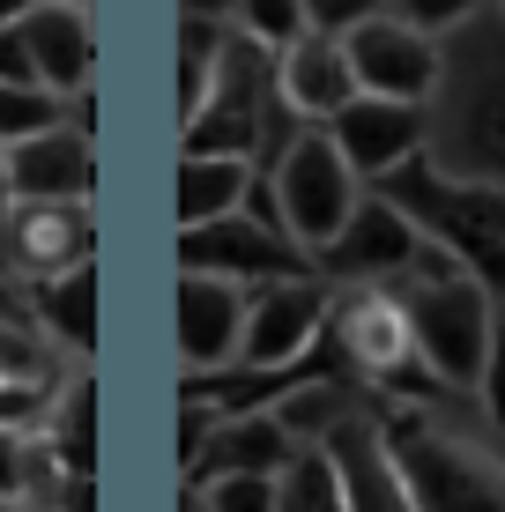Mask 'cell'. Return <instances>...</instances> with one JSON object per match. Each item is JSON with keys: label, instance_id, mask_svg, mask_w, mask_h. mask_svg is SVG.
<instances>
[{"label": "cell", "instance_id": "16", "mask_svg": "<svg viewBox=\"0 0 505 512\" xmlns=\"http://www.w3.org/2000/svg\"><path fill=\"white\" fill-rule=\"evenodd\" d=\"M350 97H357V82H350V60H342V38L298 30V38L275 52V104H283L298 127H327Z\"/></svg>", "mask_w": 505, "mask_h": 512}, {"label": "cell", "instance_id": "31", "mask_svg": "<svg viewBox=\"0 0 505 512\" xmlns=\"http://www.w3.org/2000/svg\"><path fill=\"white\" fill-rule=\"evenodd\" d=\"M387 0H305V30H327V38H342L350 23H364V15H379Z\"/></svg>", "mask_w": 505, "mask_h": 512}, {"label": "cell", "instance_id": "26", "mask_svg": "<svg viewBox=\"0 0 505 512\" xmlns=\"http://www.w3.org/2000/svg\"><path fill=\"white\" fill-rule=\"evenodd\" d=\"M52 119H67V104L52 90H38V82H0V149L23 141V134H45Z\"/></svg>", "mask_w": 505, "mask_h": 512}, {"label": "cell", "instance_id": "30", "mask_svg": "<svg viewBox=\"0 0 505 512\" xmlns=\"http://www.w3.org/2000/svg\"><path fill=\"white\" fill-rule=\"evenodd\" d=\"M402 23H416V30H431V38H446V30H461L468 15L483 8V0H387Z\"/></svg>", "mask_w": 505, "mask_h": 512}, {"label": "cell", "instance_id": "1", "mask_svg": "<svg viewBox=\"0 0 505 512\" xmlns=\"http://www.w3.org/2000/svg\"><path fill=\"white\" fill-rule=\"evenodd\" d=\"M439 45H446V67H439V90H431L424 156L454 179L505 186V15L483 0Z\"/></svg>", "mask_w": 505, "mask_h": 512}, {"label": "cell", "instance_id": "17", "mask_svg": "<svg viewBox=\"0 0 505 512\" xmlns=\"http://www.w3.org/2000/svg\"><path fill=\"white\" fill-rule=\"evenodd\" d=\"M90 179H97V149L67 119H52L45 134L8 141V193L15 201H90Z\"/></svg>", "mask_w": 505, "mask_h": 512}, {"label": "cell", "instance_id": "10", "mask_svg": "<svg viewBox=\"0 0 505 512\" xmlns=\"http://www.w3.org/2000/svg\"><path fill=\"white\" fill-rule=\"evenodd\" d=\"M416 253H424L416 223L379 186H364V201L350 208V223L335 231V245L312 253V275H320L327 290H350V282H394V275L416 268Z\"/></svg>", "mask_w": 505, "mask_h": 512}, {"label": "cell", "instance_id": "8", "mask_svg": "<svg viewBox=\"0 0 505 512\" xmlns=\"http://www.w3.org/2000/svg\"><path fill=\"white\" fill-rule=\"evenodd\" d=\"M320 342L342 349V364L364 379V386H416L424 364H416V342H409V312L387 282H350V290L327 297V334ZM431 386V379H424Z\"/></svg>", "mask_w": 505, "mask_h": 512}, {"label": "cell", "instance_id": "25", "mask_svg": "<svg viewBox=\"0 0 505 512\" xmlns=\"http://www.w3.org/2000/svg\"><path fill=\"white\" fill-rule=\"evenodd\" d=\"M223 23L238 38H253L260 52H283L305 30V0H223Z\"/></svg>", "mask_w": 505, "mask_h": 512}, {"label": "cell", "instance_id": "14", "mask_svg": "<svg viewBox=\"0 0 505 512\" xmlns=\"http://www.w3.org/2000/svg\"><path fill=\"white\" fill-rule=\"evenodd\" d=\"M327 468H335V490H342V512H409L402 498V475H394V453H387V423L379 409H350L335 431L320 438Z\"/></svg>", "mask_w": 505, "mask_h": 512}, {"label": "cell", "instance_id": "11", "mask_svg": "<svg viewBox=\"0 0 505 512\" xmlns=\"http://www.w3.org/2000/svg\"><path fill=\"white\" fill-rule=\"evenodd\" d=\"M97 260V223L90 201H15L8 208V238H0V275H15L23 290Z\"/></svg>", "mask_w": 505, "mask_h": 512}, {"label": "cell", "instance_id": "33", "mask_svg": "<svg viewBox=\"0 0 505 512\" xmlns=\"http://www.w3.org/2000/svg\"><path fill=\"white\" fill-rule=\"evenodd\" d=\"M8 208H15V193H8V149H0V238H8Z\"/></svg>", "mask_w": 505, "mask_h": 512}, {"label": "cell", "instance_id": "2", "mask_svg": "<svg viewBox=\"0 0 505 512\" xmlns=\"http://www.w3.org/2000/svg\"><path fill=\"white\" fill-rule=\"evenodd\" d=\"M409 312V342H416V364L439 394H468L483 372V342H491V320H498V290L476 282L454 253L424 245L409 275L387 282Z\"/></svg>", "mask_w": 505, "mask_h": 512}, {"label": "cell", "instance_id": "23", "mask_svg": "<svg viewBox=\"0 0 505 512\" xmlns=\"http://www.w3.org/2000/svg\"><path fill=\"white\" fill-rule=\"evenodd\" d=\"M223 38H231V23H223V15H179V119L201 112Z\"/></svg>", "mask_w": 505, "mask_h": 512}, {"label": "cell", "instance_id": "21", "mask_svg": "<svg viewBox=\"0 0 505 512\" xmlns=\"http://www.w3.org/2000/svg\"><path fill=\"white\" fill-rule=\"evenodd\" d=\"M246 193H253V164L246 156H179V231L246 208Z\"/></svg>", "mask_w": 505, "mask_h": 512}, {"label": "cell", "instance_id": "39", "mask_svg": "<svg viewBox=\"0 0 505 512\" xmlns=\"http://www.w3.org/2000/svg\"><path fill=\"white\" fill-rule=\"evenodd\" d=\"M82 8H90V0H82Z\"/></svg>", "mask_w": 505, "mask_h": 512}, {"label": "cell", "instance_id": "19", "mask_svg": "<svg viewBox=\"0 0 505 512\" xmlns=\"http://www.w3.org/2000/svg\"><path fill=\"white\" fill-rule=\"evenodd\" d=\"M290 461H298V438L275 423V409H223L201 446L194 483L201 475H283Z\"/></svg>", "mask_w": 505, "mask_h": 512}, {"label": "cell", "instance_id": "22", "mask_svg": "<svg viewBox=\"0 0 505 512\" xmlns=\"http://www.w3.org/2000/svg\"><path fill=\"white\" fill-rule=\"evenodd\" d=\"M268 409H275V423H283L298 446H320L350 409H364V386L357 379H298L290 394H275Z\"/></svg>", "mask_w": 505, "mask_h": 512}, {"label": "cell", "instance_id": "4", "mask_svg": "<svg viewBox=\"0 0 505 512\" xmlns=\"http://www.w3.org/2000/svg\"><path fill=\"white\" fill-rule=\"evenodd\" d=\"M379 193L416 223V238H424V245L454 253L476 282L505 290V186L454 179V171H439L424 149H416L409 164H394L387 179H379Z\"/></svg>", "mask_w": 505, "mask_h": 512}, {"label": "cell", "instance_id": "24", "mask_svg": "<svg viewBox=\"0 0 505 512\" xmlns=\"http://www.w3.org/2000/svg\"><path fill=\"white\" fill-rule=\"evenodd\" d=\"M275 512H342L335 468H327L320 446H298V461L275 475Z\"/></svg>", "mask_w": 505, "mask_h": 512}, {"label": "cell", "instance_id": "27", "mask_svg": "<svg viewBox=\"0 0 505 512\" xmlns=\"http://www.w3.org/2000/svg\"><path fill=\"white\" fill-rule=\"evenodd\" d=\"M476 409L491 423V438H505V297H498V320H491V342H483V372H476Z\"/></svg>", "mask_w": 505, "mask_h": 512}, {"label": "cell", "instance_id": "15", "mask_svg": "<svg viewBox=\"0 0 505 512\" xmlns=\"http://www.w3.org/2000/svg\"><path fill=\"white\" fill-rule=\"evenodd\" d=\"M238 320H246V290L223 275L179 268V372L216 379L238 364Z\"/></svg>", "mask_w": 505, "mask_h": 512}, {"label": "cell", "instance_id": "7", "mask_svg": "<svg viewBox=\"0 0 505 512\" xmlns=\"http://www.w3.org/2000/svg\"><path fill=\"white\" fill-rule=\"evenodd\" d=\"M327 282L320 275H275L246 290V320H238V364L246 379H283L320 349L327 334Z\"/></svg>", "mask_w": 505, "mask_h": 512}, {"label": "cell", "instance_id": "5", "mask_svg": "<svg viewBox=\"0 0 505 512\" xmlns=\"http://www.w3.org/2000/svg\"><path fill=\"white\" fill-rule=\"evenodd\" d=\"M268 201H275V223H283V238L298 245V253H327L335 231L350 223V208L364 201V179L350 164H342V149L327 141V127H298L283 141V149L268 156Z\"/></svg>", "mask_w": 505, "mask_h": 512}, {"label": "cell", "instance_id": "29", "mask_svg": "<svg viewBox=\"0 0 505 512\" xmlns=\"http://www.w3.org/2000/svg\"><path fill=\"white\" fill-rule=\"evenodd\" d=\"M216 401L201 394V386H186V401H179V475L194 483V468H201V446H208V431H216Z\"/></svg>", "mask_w": 505, "mask_h": 512}, {"label": "cell", "instance_id": "38", "mask_svg": "<svg viewBox=\"0 0 505 512\" xmlns=\"http://www.w3.org/2000/svg\"><path fill=\"white\" fill-rule=\"evenodd\" d=\"M491 8H498V15H505V0H491Z\"/></svg>", "mask_w": 505, "mask_h": 512}, {"label": "cell", "instance_id": "20", "mask_svg": "<svg viewBox=\"0 0 505 512\" xmlns=\"http://www.w3.org/2000/svg\"><path fill=\"white\" fill-rule=\"evenodd\" d=\"M30 305H38L45 342L60 349L67 364H90V349H97V260H82V268L38 282V290H30Z\"/></svg>", "mask_w": 505, "mask_h": 512}, {"label": "cell", "instance_id": "35", "mask_svg": "<svg viewBox=\"0 0 505 512\" xmlns=\"http://www.w3.org/2000/svg\"><path fill=\"white\" fill-rule=\"evenodd\" d=\"M0 512H60V505H38V498H15V505H0Z\"/></svg>", "mask_w": 505, "mask_h": 512}, {"label": "cell", "instance_id": "12", "mask_svg": "<svg viewBox=\"0 0 505 512\" xmlns=\"http://www.w3.org/2000/svg\"><path fill=\"white\" fill-rule=\"evenodd\" d=\"M327 141L342 149V164L357 171L364 186H379L394 164H409L431 141V104H394V97H350L335 119H327Z\"/></svg>", "mask_w": 505, "mask_h": 512}, {"label": "cell", "instance_id": "6", "mask_svg": "<svg viewBox=\"0 0 505 512\" xmlns=\"http://www.w3.org/2000/svg\"><path fill=\"white\" fill-rule=\"evenodd\" d=\"M179 268L223 275V282H238V290H246V282H275V275H312V260L283 238L275 201H268V186H260V171H253L246 208L208 216V223H186V231H179Z\"/></svg>", "mask_w": 505, "mask_h": 512}, {"label": "cell", "instance_id": "32", "mask_svg": "<svg viewBox=\"0 0 505 512\" xmlns=\"http://www.w3.org/2000/svg\"><path fill=\"white\" fill-rule=\"evenodd\" d=\"M23 438L30 431H8V423H0V505L23 498Z\"/></svg>", "mask_w": 505, "mask_h": 512}, {"label": "cell", "instance_id": "36", "mask_svg": "<svg viewBox=\"0 0 505 512\" xmlns=\"http://www.w3.org/2000/svg\"><path fill=\"white\" fill-rule=\"evenodd\" d=\"M23 8H30V0H0V30H8L15 15H23Z\"/></svg>", "mask_w": 505, "mask_h": 512}, {"label": "cell", "instance_id": "13", "mask_svg": "<svg viewBox=\"0 0 505 512\" xmlns=\"http://www.w3.org/2000/svg\"><path fill=\"white\" fill-rule=\"evenodd\" d=\"M15 38L30 52V82L52 90L60 104H75L97 75V30H90V8L82 0H30L15 15Z\"/></svg>", "mask_w": 505, "mask_h": 512}, {"label": "cell", "instance_id": "9", "mask_svg": "<svg viewBox=\"0 0 505 512\" xmlns=\"http://www.w3.org/2000/svg\"><path fill=\"white\" fill-rule=\"evenodd\" d=\"M342 60H350L357 97L431 104V90H439V67H446V45L431 38V30L402 23L394 8H379V15H364V23L342 30Z\"/></svg>", "mask_w": 505, "mask_h": 512}, {"label": "cell", "instance_id": "34", "mask_svg": "<svg viewBox=\"0 0 505 512\" xmlns=\"http://www.w3.org/2000/svg\"><path fill=\"white\" fill-rule=\"evenodd\" d=\"M179 15H223V0H179Z\"/></svg>", "mask_w": 505, "mask_h": 512}, {"label": "cell", "instance_id": "18", "mask_svg": "<svg viewBox=\"0 0 505 512\" xmlns=\"http://www.w3.org/2000/svg\"><path fill=\"white\" fill-rule=\"evenodd\" d=\"M67 379V357L45 342L38 327L0 320V423L8 431H45V409Z\"/></svg>", "mask_w": 505, "mask_h": 512}, {"label": "cell", "instance_id": "37", "mask_svg": "<svg viewBox=\"0 0 505 512\" xmlns=\"http://www.w3.org/2000/svg\"><path fill=\"white\" fill-rule=\"evenodd\" d=\"M179 512H208V505H201V490H194V483H186V498H179Z\"/></svg>", "mask_w": 505, "mask_h": 512}, {"label": "cell", "instance_id": "28", "mask_svg": "<svg viewBox=\"0 0 505 512\" xmlns=\"http://www.w3.org/2000/svg\"><path fill=\"white\" fill-rule=\"evenodd\" d=\"M208 512H275V475H201Z\"/></svg>", "mask_w": 505, "mask_h": 512}, {"label": "cell", "instance_id": "3", "mask_svg": "<svg viewBox=\"0 0 505 512\" xmlns=\"http://www.w3.org/2000/svg\"><path fill=\"white\" fill-rule=\"evenodd\" d=\"M409 512H505V446L431 409L379 416Z\"/></svg>", "mask_w": 505, "mask_h": 512}]
</instances>
